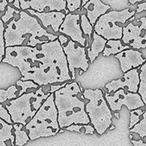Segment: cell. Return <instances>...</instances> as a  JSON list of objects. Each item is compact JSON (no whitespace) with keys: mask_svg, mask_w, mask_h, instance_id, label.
Masks as SVG:
<instances>
[{"mask_svg":"<svg viewBox=\"0 0 146 146\" xmlns=\"http://www.w3.org/2000/svg\"><path fill=\"white\" fill-rule=\"evenodd\" d=\"M106 101L113 111H120L123 106H125L129 111H134L145 106L138 94L127 92L123 89L118 90L113 96L106 94Z\"/></svg>","mask_w":146,"mask_h":146,"instance_id":"cell-9","label":"cell"},{"mask_svg":"<svg viewBox=\"0 0 146 146\" xmlns=\"http://www.w3.org/2000/svg\"><path fill=\"white\" fill-rule=\"evenodd\" d=\"M19 14V19L17 20L14 19L4 29L5 47L20 46L27 38H29L27 46L30 47H35L38 44L57 39L58 36L47 32L40 25L36 17L30 16L25 11H21Z\"/></svg>","mask_w":146,"mask_h":146,"instance_id":"cell-2","label":"cell"},{"mask_svg":"<svg viewBox=\"0 0 146 146\" xmlns=\"http://www.w3.org/2000/svg\"><path fill=\"white\" fill-rule=\"evenodd\" d=\"M83 7L87 11L86 17L92 27L95 26L98 18L105 14L111 9L109 6L99 0H90Z\"/></svg>","mask_w":146,"mask_h":146,"instance_id":"cell-16","label":"cell"},{"mask_svg":"<svg viewBox=\"0 0 146 146\" xmlns=\"http://www.w3.org/2000/svg\"><path fill=\"white\" fill-rule=\"evenodd\" d=\"M140 84L138 86V94L141 96L143 104L146 105V61L140 68Z\"/></svg>","mask_w":146,"mask_h":146,"instance_id":"cell-21","label":"cell"},{"mask_svg":"<svg viewBox=\"0 0 146 146\" xmlns=\"http://www.w3.org/2000/svg\"><path fill=\"white\" fill-rule=\"evenodd\" d=\"M80 93L81 88L78 84L72 82L67 84L54 94L59 128L90 123V119L85 110V103L78 97Z\"/></svg>","mask_w":146,"mask_h":146,"instance_id":"cell-3","label":"cell"},{"mask_svg":"<svg viewBox=\"0 0 146 146\" xmlns=\"http://www.w3.org/2000/svg\"><path fill=\"white\" fill-rule=\"evenodd\" d=\"M27 11L32 15L36 16L40 19L43 25L45 28H48L51 26L52 29L55 32L59 31V27L64 21L66 15L61 11H49V12L38 13L37 11H33L31 9H27Z\"/></svg>","mask_w":146,"mask_h":146,"instance_id":"cell-15","label":"cell"},{"mask_svg":"<svg viewBox=\"0 0 146 146\" xmlns=\"http://www.w3.org/2000/svg\"><path fill=\"white\" fill-rule=\"evenodd\" d=\"M23 125L21 124H14L13 125V128H14V134H15V140L14 143L17 146H23L25 145L29 140L28 135L25 131L22 130Z\"/></svg>","mask_w":146,"mask_h":146,"instance_id":"cell-20","label":"cell"},{"mask_svg":"<svg viewBox=\"0 0 146 146\" xmlns=\"http://www.w3.org/2000/svg\"><path fill=\"white\" fill-rule=\"evenodd\" d=\"M66 130L70 131L78 132L81 134H94L95 129L91 125H71L70 126L66 127Z\"/></svg>","mask_w":146,"mask_h":146,"instance_id":"cell-24","label":"cell"},{"mask_svg":"<svg viewBox=\"0 0 146 146\" xmlns=\"http://www.w3.org/2000/svg\"><path fill=\"white\" fill-rule=\"evenodd\" d=\"M0 118L4 121H5L8 124L12 125L13 122L11 121V116H10L7 110L4 108V107L3 106L2 104H0Z\"/></svg>","mask_w":146,"mask_h":146,"instance_id":"cell-31","label":"cell"},{"mask_svg":"<svg viewBox=\"0 0 146 146\" xmlns=\"http://www.w3.org/2000/svg\"><path fill=\"white\" fill-rule=\"evenodd\" d=\"M66 84H67L66 83H64V84H63L62 85L50 86V87H51V91H50V93H51V94H54V93H55L56 91H58V90L61 89V88H63V87L65 86Z\"/></svg>","mask_w":146,"mask_h":146,"instance_id":"cell-33","label":"cell"},{"mask_svg":"<svg viewBox=\"0 0 146 146\" xmlns=\"http://www.w3.org/2000/svg\"><path fill=\"white\" fill-rule=\"evenodd\" d=\"M84 96L89 100L85 106V110L94 126V129L100 135L104 133L112 123L113 115L101 89H86Z\"/></svg>","mask_w":146,"mask_h":146,"instance_id":"cell-6","label":"cell"},{"mask_svg":"<svg viewBox=\"0 0 146 146\" xmlns=\"http://www.w3.org/2000/svg\"><path fill=\"white\" fill-rule=\"evenodd\" d=\"M15 12L16 14H19L20 11H18V10H16L14 9H13L11 6H7V11H5V14L3 15L1 17V20L2 21V22L7 23L10 20V19H11L12 17H14V13Z\"/></svg>","mask_w":146,"mask_h":146,"instance_id":"cell-30","label":"cell"},{"mask_svg":"<svg viewBox=\"0 0 146 146\" xmlns=\"http://www.w3.org/2000/svg\"><path fill=\"white\" fill-rule=\"evenodd\" d=\"M135 11L126 9L112 11L99 17L94 26V31L106 40H120L123 37V24L135 14Z\"/></svg>","mask_w":146,"mask_h":146,"instance_id":"cell-7","label":"cell"},{"mask_svg":"<svg viewBox=\"0 0 146 146\" xmlns=\"http://www.w3.org/2000/svg\"><path fill=\"white\" fill-rule=\"evenodd\" d=\"M131 143L133 144L134 146H146V143H144L143 140H139V141L131 140Z\"/></svg>","mask_w":146,"mask_h":146,"instance_id":"cell-34","label":"cell"},{"mask_svg":"<svg viewBox=\"0 0 146 146\" xmlns=\"http://www.w3.org/2000/svg\"><path fill=\"white\" fill-rule=\"evenodd\" d=\"M66 4L68 11L72 12L78 9L81 7V0H67Z\"/></svg>","mask_w":146,"mask_h":146,"instance_id":"cell-32","label":"cell"},{"mask_svg":"<svg viewBox=\"0 0 146 146\" xmlns=\"http://www.w3.org/2000/svg\"><path fill=\"white\" fill-rule=\"evenodd\" d=\"M19 2L20 8L23 10H27L31 8V10L38 13H42L44 10L57 11L58 12L61 10H64L66 14L68 12V9H66V1L64 0H21Z\"/></svg>","mask_w":146,"mask_h":146,"instance_id":"cell-13","label":"cell"},{"mask_svg":"<svg viewBox=\"0 0 146 146\" xmlns=\"http://www.w3.org/2000/svg\"><path fill=\"white\" fill-rule=\"evenodd\" d=\"M29 138L31 141L42 137L54 136L60 131L58 112L54 104V95L45 100L32 119L26 125Z\"/></svg>","mask_w":146,"mask_h":146,"instance_id":"cell-4","label":"cell"},{"mask_svg":"<svg viewBox=\"0 0 146 146\" xmlns=\"http://www.w3.org/2000/svg\"><path fill=\"white\" fill-rule=\"evenodd\" d=\"M17 85L18 86L21 87V90L20 91L19 94V96H21V95H23V94H24L28 88H37L38 86L37 84H36L35 83L33 82L32 81H21V80L17 81Z\"/></svg>","mask_w":146,"mask_h":146,"instance_id":"cell-29","label":"cell"},{"mask_svg":"<svg viewBox=\"0 0 146 146\" xmlns=\"http://www.w3.org/2000/svg\"><path fill=\"white\" fill-rule=\"evenodd\" d=\"M115 57L119 60L121 70L124 73L142 66L146 61L145 58L143 57L142 53L133 49L124 50L116 54Z\"/></svg>","mask_w":146,"mask_h":146,"instance_id":"cell-14","label":"cell"},{"mask_svg":"<svg viewBox=\"0 0 146 146\" xmlns=\"http://www.w3.org/2000/svg\"><path fill=\"white\" fill-rule=\"evenodd\" d=\"M130 131L138 133L141 138L146 137V110L143 114L142 120H141L140 122L137 123L133 128H131Z\"/></svg>","mask_w":146,"mask_h":146,"instance_id":"cell-23","label":"cell"},{"mask_svg":"<svg viewBox=\"0 0 146 146\" xmlns=\"http://www.w3.org/2000/svg\"><path fill=\"white\" fill-rule=\"evenodd\" d=\"M21 81H32L38 86H47L71 80L66 57L59 41L41 44L33 59L26 63L19 71Z\"/></svg>","mask_w":146,"mask_h":146,"instance_id":"cell-1","label":"cell"},{"mask_svg":"<svg viewBox=\"0 0 146 146\" xmlns=\"http://www.w3.org/2000/svg\"><path fill=\"white\" fill-rule=\"evenodd\" d=\"M141 53H142V54H143V56L145 57V58L146 59V48H143V52H141Z\"/></svg>","mask_w":146,"mask_h":146,"instance_id":"cell-39","label":"cell"},{"mask_svg":"<svg viewBox=\"0 0 146 146\" xmlns=\"http://www.w3.org/2000/svg\"><path fill=\"white\" fill-rule=\"evenodd\" d=\"M58 41H59L60 44H61V46L64 45V44H65L66 43H67V41H68V38H67L66 37L64 36H63V35H60L58 37Z\"/></svg>","mask_w":146,"mask_h":146,"instance_id":"cell-35","label":"cell"},{"mask_svg":"<svg viewBox=\"0 0 146 146\" xmlns=\"http://www.w3.org/2000/svg\"><path fill=\"white\" fill-rule=\"evenodd\" d=\"M7 4H8V1H5V0L0 1V12H2L5 10L6 7H7Z\"/></svg>","mask_w":146,"mask_h":146,"instance_id":"cell-36","label":"cell"},{"mask_svg":"<svg viewBox=\"0 0 146 146\" xmlns=\"http://www.w3.org/2000/svg\"><path fill=\"white\" fill-rule=\"evenodd\" d=\"M143 114V111L141 109H136L132 111L131 112V118H130V125L129 128H133L137 123L141 121V116Z\"/></svg>","mask_w":146,"mask_h":146,"instance_id":"cell-27","label":"cell"},{"mask_svg":"<svg viewBox=\"0 0 146 146\" xmlns=\"http://www.w3.org/2000/svg\"><path fill=\"white\" fill-rule=\"evenodd\" d=\"M4 23L0 19V63L2 61L5 55V42L4 38Z\"/></svg>","mask_w":146,"mask_h":146,"instance_id":"cell-28","label":"cell"},{"mask_svg":"<svg viewBox=\"0 0 146 146\" xmlns=\"http://www.w3.org/2000/svg\"><path fill=\"white\" fill-rule=\"evenodd\" d=\"M66 57L68 70L72 74V79H75V68H81L84 71L88 69L89 64L86 55L85 47L76 46L75 42L70 40L66 46H61Z\"/></svg>","mask_w":146,"mask_h":146,"instance_id":"cell-10","label":"cell"},{"mask_svg":"<svg viewBox=\"0 0 146 146\" xmlns=\"http://www.w3.org/2000/svg\"><path fill=\"white\" fill-rule=\"evenodd\" d=\"M93 38L94 39H93L91 48L88 49V56L89 57L91 63L94 62V60L101 51H104L106 44L107 43V40H106L101 36L98 35L95 31L93 33Z\"/></svg>","mask_w":146,"mask_h":146,"instance_id":"cell-18","label":"cell"},{"mask_svg":"<svg viewBox=\"0 0 146 146\" xmlns=\"http://www.w3.org/2000/svg\"><path fill=\"white\" fill-rule=\"evenodd\" d=\"M140 84L139 73L138 68H133L124 74L123 77L120 79L115 80L106 84V87L110 93L115 92L118 89H127L128 92L137 94Z\"/></svg>","mask_w":146,"mask_h":146,"instance_id":"cell-11","label":"cell"},{"mask_svg":"<svg viewBox=\"0 0 146 146\" xmlns=\"http://www.w3.org/2000/svg\"><path fill=\"white\" fill-rule=\"evenodd\" d=\"M102 2L113 9V11H123L124 9H130V7H131V4L129 3V1H126V0H124V1H119V0L118 1H113V0L107 1V0H104Z\"/></svg>","mask_w":146,"mask_h":146,"instance_id":"cell-22","label":"cell"},{"mask_svg":"<svg viewBox=\"0 0 146 146\" xmlns=\"http://www.w3.org/2000/svg\"><path fill=\"white\" fill-rule=\"evenodd\" d=\"M50 94H45L42 88H39L35 93L24 94L19 98L11 100L6 104V109L11 116V121L15 124L26 125L29 118L32 119Z\"/></svg>","mask_w":146,"mask_h":146,"instance_id":"cell-5","label":"cell"},{"mask_svg":"<svg viewBox=\"0 0 146 146\" xmlns=\"http://www.w3.org/2000/svg\"><path fill=\"white\" fill-rule=\"evenodd\" d=\"M127 49H130L129 46H123L120 40H109L106 44L103 54L105 56H109L111 54H118Z\"/></svg>","mask_w":146,"mask_h":146,"instance_id":"cell-19","label":"cell"},{"mask_svg":"<svg viewBox=\"0 0 146 146\" xmlns=\"http://www.w3.org/2000/svg\"><path fill=\"white\" fill-rule=\"evenodd\" d=\"M18 91L16 86L9 87L7 90L0 89V103H4L7 100L12 99L17 97L16 92Z\"/></svg>","mask_w":146,"mask_h":146,"instance_id":"cell-25","label":"cell"},{"mask_svg":"<svg viewBox=\"0 0 146 146\" xmlns=\"http://www.w3.org/2000/svg\"><path fill=\"white\" fill-rule=\"evenodd\" d=\"M81 18V29H82L83 32L85 34H86L87 36H88V38L89 39L91 38V34H92L93 31V27L91 26V24H90L89 21H88V18L86 17V14H82V15L80 17Z\"/></svg>","mask_w":146,"mask_h":146,"instance_id":"cell-26","label":"cell"},{"mask_svg":"<svg viewBox=\"0 0 146 146\" xmlns=\"http://www.w3.org/2000/svg\"><path fill=\"white\" fill-rule=\"evenodd\" d=\"M128 1H129L130 4H134L137 2H141V0H133H133H129Z\"/></svg>","mask_w":146,"mask_h":146,"instance_id":"cell-38","label":"cell"},{"mask_svg":"<svg viewBox=\"0 0 146 146\" xmlns=\"http://www.w3.org/2000/svg\"><path fill=\"white\" fill-rule=\"evenodd\" d=\"M136 13L146 11V1L138 4ZM135 22H140L141 25H135L132 22L129 23L123 29L122 40L125 44H129L135 49H143L146 48V17H141L135 20Z\"/></svg>","mask_w":146,"mask_h":146,"instance_id":"cell-8","label":"cell"},{"mask_svg":"<svg viewBox=\"0 0 146 146\" xmlns=\"http://www.w3.org/2000/svg\"><path fill=\"white\" fill-rule=\"evenodd\" d=\"M88 1H86V0H84V1H81V7H84V6H85L86 4V3L88 2Z\"/></svg>","mask_w":146,"mask_h":146,"instance_id":"cell-40","label":"cell"},{"mask_svg":"<svg viewBox=\"0 0 146 146\" xmlns=\"http://www.w3.org/2000/svg\"><path fill=\"white\" fill-rule=\"evenodd\" d=\"M79 14H68L66 15L64 21L59 27V31L71 38V41H76L81 46H86V39L83 36L82 30L78 23Z\"/></svg>","mask_w":146,"mask_h":146,"instance_id":"cell-12","label":"cell"},{"mask_svg":"<svg viewBox=\"0 0 146 146\" xmlns=\"http://www.w3.org/2000/svg\"><path fill=\"white\" fill-rule=\"evenodd\" d=\"M145 108H146V107H145Z\"/></svg>","mask_w":146,"mask_h":146,"instance_id":"cell-41","label":"cell"},{"mask_svg":"<svg viewBox=\"0 0 146 146\" xmlns=\"http://www.w3.org/2000/svg\"><path fill=\"white\" fill-rule=\"evenodd\" d=\"M13 125L0 118V146H14L15 137L12 134Z\"/></svg>","mask_w":146,"mask_h":146,"instance_id":"cell-17","label":"cell"},{"mask_svg":"<svg viewBox=\"0 0 146 146\" xmlns=\"http://www.w3.org/2000/svg\"><path fill=\"white\" fill-rule=\"evenodd\" d=\"M14 6L15 7H17V9H20V2L18 0H16L14 1Z\"/></svg>","mask_w":146,"mask_h":146,"instance_id":"cell-37","label":"cell"}]
</instances>
